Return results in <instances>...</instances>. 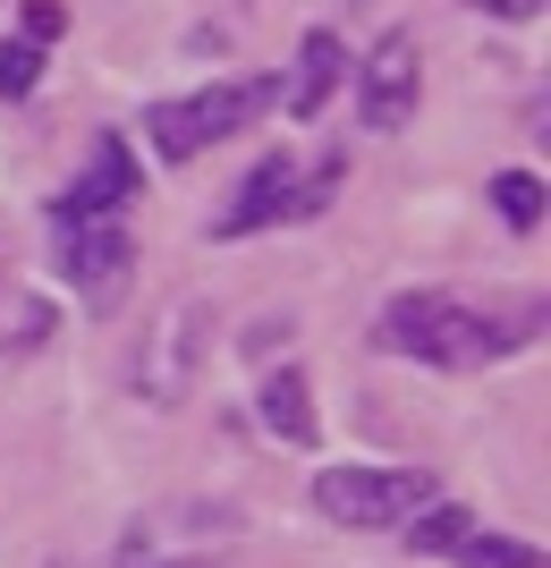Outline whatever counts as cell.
<instances>
[{"instance_id":"cell-1","label":"cell","mask_w":551,"mask_h":568,"mask_svg":"<svg viewBox=\"0 0 551 568\" xmlns=\"http://www.w3.org/2000/svg\"><path fill=\"white\" fill-rule=\"evenodd\" d=\"M534 339V314L518 323H492V314L458 306L441 288H416V297H390L374 314V348L382 356H416V365H492V356L527 348Z\"/></svg>"},{"instance_id":"cell-2","label":"cell","mask_w":551,"mask_h":568,"mask_svg":"<svg viewBox=\"0 0 551 568\" xmlns=\"http://www.w3.org/2000/svg\"><path fill=\"white\" fill-rule=\"evenodd\" d=\"M272 94H280V85H204V94L153 102V111H144V136H153L162 162H195V153H213L221 136H238Z\"/></svg>"},{"instance_id":"cell-3","label":"cell","mask_w":551,"mask_h":568,"mask_svg":"<svg viewBox=\"0 0 551 568\" xmlns=\"http://www.w3.org/2000/svg\"><path fill=\"white\" fill-rule=\"evenodd\" d=\"M432 500L425 467H323L314 475V509L331 526H408Z\"/></svg>"},{"instance_id":"cell-4","label":"cell","mask_w":551,"mask_h":568,"mask_svg":"<svg viewBox=\"0 0 551 568\" xmlns=\"http://www.w3.org/2000/svg\"><path fill=\"white\" fill-rule=\"evenodd\" d=\"M195 365H204V306H195V297H178V306L144 332L136 390H144L153 407H178V399H187V382H195Z\"/></svg>"},{"instance_id":"cell-5","label":"cell","mask_w":551,"mask_h":568,"mask_svg":"<svg viewBox=\"0 0 551 568\" xmlns=\"http://www.w3.org/2000/svg\"><path fill=\"white\" fill-rule=\"evenodd\" d=\"M127 263H136V246H127L120 221H69V230H60V272H69V288L85 306H111V297H120Z\"/></svg>"},{"instance_id":"cell-6","label":"cell","mask_w":551,"mask_h":568,"mask_svg":"<svg viewBox=\"0 0 551 568\" xmlns=\"http://www.w3.org/2000/svg\"><path fill=\"white\" fill-rule=\"evenodd\" d=\"M425 51H416V34H382L374 43V60H365V77H357V111H365V128H408L416 119V94H425V69H416Z\"/></svg>"},{"instance_id":"cell-7","label":"cell","mask_w":551,"mask_h":568,"mask_svg":"<svg viewBox=\"0 0 551 568\" xmlns=\"http://www.w3.org/2000/svg\"><path fill=\"white\" fill-rule=\"evenodd\" d=\"M272 221H297V162H288V153H264V162L246 170L238 195L221 204L213 237H255V230H272Z\"/></svg>"},{"instance_id":"cell-8","label":"cell","mask_w":551,"mask_h":568,"mask_svg":"<svg viewBox=\"0 0 551 568\" xmlns=\"http://www.w3.org/2000/svg\"><path fill=\"white\" fill-rule=\"evenodd\" d=\"M127 195H136V162H127L120 136H102V144H94V170H85L60 204H51V221H60V230H69V221H120Z\"/></svg>"},{"instance_id":"cell-9","label":"cell","mask_w":551,"mask_h":568,"mask_svg":"<svg viewBox=\"0 0 551 568\" xmlns=\"http://www.w3.org/2000/svg\"><path fill=\"white\" fill-rule=\"evenodd\" d=\"M339 77H348V51H339V34H323V26H314L306 43H297V69H288V119H314L323 111V102H331V85Z\"/></svg>"},{"instance_id":"cell-10","label":"cell","mask_w":551,"mask_h":568,"mask_svg":"<svg viewBox=\"0 0 551 568\" xmlns=\"http://www.w3.org/2000/svg\"><path fill=\"white\" fill-rule=\"evenodd\" d=\"M255 416H264V433L272 442H288V450H306L314 442V390H306V374H264V390H255Z\"/></svg>"},{"instance_id":"cell-11","label":"cell","mask_w":551,"mask_h":568,"mask_svg":"<svg viewBox=\"0 0 551 568\" xmlns=\"http://www.w3.org/2000/svg\"><path fill=\"white\" fill-rule=\"evenodd\" d=\"M467 535H476V518L450 509V500H425V509L408 518V551H458Z\"/></svg>"},{"instance_id":"cell-12","label":"cell","mask_w":551,"mask_h":568,"mask_svg":"<svg viewBox=\"0 0 551 568\" xmlns=\"http://www.w3.org/2000/svg\"><path fill=\"white\" fill-rule=\"evenodd\" d=\"M492 204H501L509 230H534V221H543V179H534V170H501V179H492Z\"/></svg>"},{"instance_id":"cell-13","label":"cell","mask_w":551,"mask_h":568,"mask_svg":"<svg viewBox=\"0 0 551 568\" xmlns=\"http://www.w3.org/2000/svg\"><path fill=\"white\" fill-rule=\"evenodd\" d=\"M450 560L458 568H543V551H534V544H509V535H467Z\"/></svg>"},{"instance_id":"cell-14","label":"cell","mask_w":551,"mask_h":568,"mask_svg":"<svg viewBox=\"0 0 551 568\" xmlns=\"http://www.w3.org/2000/svg\"><path fill=\"white\" fill-rule=\"evenodd\" d=\"M43 77V43H0V94H34Z\"/></svg>"},{"instance_id":"cell-15","label":"cell","mask_w":551,"mask_h":568,"mask_svg":"<svg viewBox=\"0 0 551 568\" xmlns=\"http://www.w3.org/2000/svg\"><path fill=\"white\" fill-rule=\"evenodd\" d=\"M60 0H34V9H25V43H51V34H60Z\"/></svg>"},{"instance_id":"cell-16","label":"cell","mask_w":551,"mask_h":568,"mask_svg":"<svg viewBox=\"0 0 551 568\" xmlns=\"http://www.w3.org/2000/svg\"><path fill=\"white\" fill-rule=\"evenodd\" d=\"M476 9H492V18H543V0H476Z\"/></svg>"}]
</instances>
